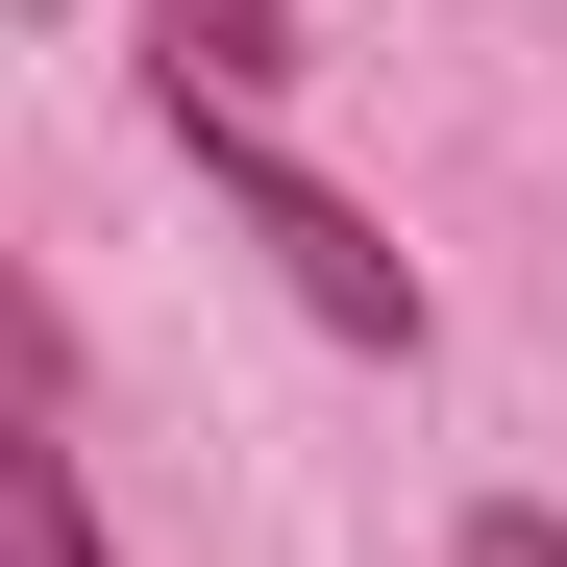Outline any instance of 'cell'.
<instances>
[{
	"instance_id": "277c9868",
	"label": "cell",
	"mask_w": 567,
	"mask_h": 567,
	"mask_svg": "<svg viewBox=\"0 0 567 567\" xmlns=\"http://www.w3.org/2000/svg\"><path fill=\"white\" fill-rule=\"evenodd\" d=\"M444 567H567V518H543V494H494V518H468Z\"/></svg>"
},
{
	"instance_id": "7a4b0ae2",
	"label": "cell",
	"mask_w": 567,
	"mask_h": 567,
	"mask_svg": "<svg viewBox=\"0 0 567 567\" xmlns=\"http://www.w3.org/2000/svg\"><path fill=\"white\" fill-rule=\"evenodd\" d=\"M148 25H173V100H271V74H297V25H271V0H148Z\"/></svg>"
},
{
	"instance_id": "6da1fadb",
	"label": "cell",
	"mask_w": 567,
	"mask_h": 567,
	"mask_svg": "<svg viewBox=\"0 0 567 567\" xmlns=\"http://www.w3.org/2000/svg\"><path fill=\"white\" fill-rule=\"evenodd\" d=\"M173 124H198V198L297 271V321H321V346H420V271L370 247V198H321V173H297V148H247L223 100H173Z\"/></svg>"
},
{
	"instance_id": "3957f363",
	"label": "cell",
	"mask_w": 567,
	"mask_h": 567,
	"mask_svg": "<svg viewBox=\"0 0 567 567\" xmlns=\"http://www.w3.org/2000/svg\"><path fill=\"white\" fill-rule=\"evenodd\" d=\"M0 543H25V567H100V494H74L50 420H25V468H0Z\"/></svg>"
}]
</instances>
